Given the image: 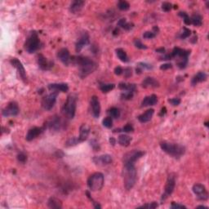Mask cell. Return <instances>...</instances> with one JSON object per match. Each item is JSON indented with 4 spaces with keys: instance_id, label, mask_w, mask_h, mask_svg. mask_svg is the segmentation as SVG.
Instances as JSON below:
<instances>
[{
    "instance_id": "obj_61",
    "label": "cell",
    "mask_w": 209,
    "mask_h": 209,
    "mask_svg": "<svg viewBox=\"0 0 209 209\" xmlns=\"http://www.w3.org/2000/svg\"><path fill=\"white\" fill-rule=\"evenodd\" d=\"M197 39H198V37H197L196 35H195L194 37L192 38V39L191 40V42L192 43V44H195V43L197 42Z\"/></svg>"
},
{
    "instance_id": "obj_58",
    "label": "cell",
    "mask_w": 209,
    "mask_h": 209,
    "mask_svg": "<svg viewBox=\"0 0 209 209\" xmlns=\"http://www.w3.org/2000/svg\"><path fill=\"white\" fill-rule=\"evenodd\" d=\"M110 143L112 145H114L116 144V140L114 137H110Z\"/></svg>"
},
{
    "instance_id": "obj_28",
    "label": "cell",
    "mask_w": 209,
    "mask_h": 209,
    "mask_svg": "<svg viewBox=\"0 0 209 209\" xmlns=\"http://www.w3.org/2000/svg\"><path fill=\"white\" fill-rule=\"evenodd\" d=\"M118 87L120 90L124 91H130L134 93V91L137 90V86L135 83H120L118 84Z\"/></svg>"
},
{
    "instance_id": "obj_10",
    "label": "cell",
    "mask_w": 209,
    "mask_h": 209,
    "mask_svg": "<svg viewBox=\"0 0 209 209\" xmlns=\"http://www.w3.org/2000/svg\"><path fill=\"white\" fill-rule=\"evenodd\" d=\"M62 121H61V118L60 117H59L58 115H54L52 116V118H50L49 120H48L46 122V123L44 124L45 128L52 131H55V132H57V131L60 130L61 127H62Z\"/></svg>"
},
{
    "instance_id": "obj_57",
    "label": "cell",
    "mask_w": 209,
    "mask_h": 209,
    "mask_svg": "<svg viewBox=\"0 0 209 209\" xmlns=\"http://www.w3.org/2000/svg\"><path fill=\"white\" fill-rule=\"evenodd\" d=\"M156 52H159V53H165V48H157L155 50Z\"/></svg>"
},
{
    "instance_id": "obj_27",
    "label": "cell",
    "mask_w": 209,
    "mask_h": 209,
    "mask_svg": "<svg viewBox=\"0 0 209 209\" xmlns=\"http://www.w3.org/2000/svg\"><path fill=\"white\" fill-rule=\"evenodd\" d=\"M48 206L52 209H60L62 207V203L56 197H51L48 201Z\"/></svg>"
},
{
    "instance_id": "obj_11",
    "label": "cell",
    "mask_w": 209,
    "mask_h": 209,
    "mask_svg": "<svg viewBox=\"0 0 209 209\" xmlns=\"http://www.w3.org/2000/svg\"><path fill=\"white\" fill-rule=\"evenodd\" d=\"M19 106L18 104L16 102H9L8 105L3 110L2 114L4 117L9 116H17L19 114Z\"/></svg>"
},
{
    "instance_id": "obj_6",
    "label": "cell",
    "mask_w": 209,
    "mask_h": 209,
    "mask_svg": "<svg viewBox=\"0 0 209 209\" xmlns=\"http://www.w3.org/2000/svg\"><path fill=\"white\" fill-rule=\"evenodd\" d=\"M39 46L40 40L38 34L36 32H32L25 40L24 48L28 53H34L39 48Z\"/></svg>"
},
{
    "instance_id": "obj_48",
    "label": "cell",
    "mask_w": 209,
    "mask_h": 209,
    "mask_svg": "<svg viewBox=\"0 0 209 209\" xmlns=\"http://www.w3.org/2000/svg\"><path fill=\"white\" fill-rule=\"evenodd\" d=\"M17 160H18L20 163L25 164V162L27 161V156L25 155L24 153L18 154V155H17Z\"/></svg>"
},
{
    "instance_id": "obj_50",
    "label": "cell",
    "mask_w": 209,
    "mask_h": 209,
    "mask_svg": "<svg viewBox=\"0 0 209 209\" xmlns=\"http://www.w3.org/2000/svg\"><path fill=\"white\" fill-rule=\"evenodd\" d=\"M168 102L173 106H179L180 104V99H179V98H172V99L168 100Z\"/></svg>"
},
{
    "instance_id": "obj_1",
    "label": "cell",
    "mask_w": 209,
    "mask_h": 209,
    "mask_svg": "<svg viewBox=\"0 0 209 209\" xmlns=\"http://www.w3.org/2000/svg\"><path fill=\"white\" fill-rule=\"evenodd\" d=\"M71 63L79 66V75L81 79H85L92 74L98 67L97 63L89 57L83 56H72Z\"/></svg>"
},
{
    "instance_id": "obj_25",
    "label": "cell",
    "mask_w": 209,
    "mask_h": 209,
    "mask_svg": "<svg viewBox=\"0 0 209 209\" xmlns=\"http://www.w3.org/2000/svg\"><path fill=\"white\" fill-rule=\"evenodd\" d=\"M158 102L157 96L154 94L149 96V97H145L143 101L141 102V107H145V106H154Z\"/></svg>"
},
{
    "instance_id": "obj_4",
    "label": "cell",
    "mask_w": 209,
    "mask_h": 209,
    "mask_svg": "<svg viewBox=\"0 0 209 209\" xmlns=\"http://www.w3.org/2000/svg\"><path fill=\"white\" fill-rule=\"evenodd\" d=\"M77 96L75 94H70L67 97L66 102H65L62 108V112L65 116L71 119L74 118L76 112Z\"/></svg>"
},
{
    "instance_id": "obj_33",
    "label": "cell",
    "mask_w": 209,
    "mask_h": 209,
    "mask_svg": "<svg viewBox=\"0 0 209 209\" xmlns=\"http://www.w3.org/2000/svg\"><path fill=\"white\" fill-rule=\"evenodd\" d=\"M108 114H110L111 118H119V116H120V111H119L118 108L112 107L108 110Z\"/></svg>"
},
{
    "instance_id": "obj_12",
    "label": "cell",
    "mask_w": 209,
    "mask_h": 209,
    "mask_svg": "<svg viewBox=\"0 0 209 209\" xmlns=\"http://www.w3.org/2000/svg\"><path fill=\"white\" fill-rule=\"evenodd\" d=\"M193 192L197 195L198 199L200 200H207L208 198V194L205 186L202 184H195L192 188Z\"/></svg>"
},
{
    "instance_id": "obj_26",
    "label": "cell",
    "mask_w": 209,
    "mask_h": 209,
    "mask_svg": "<svg viewBox=\"0 0 209 209\" xmlns=\"http://www.w3.org/2000/svg\"><path fill=\"white\" fill-rule=\"evenodd\" d=\"M207 75L205 72H199L197 75L193 77L191 79V85L192 86H196L199 83H202L207 80Z\"/></svg>"
},
{
    "instance_id": "obj_23",
    "label": "cell",
    "mask_w": 209,
    "mask_h": 209,
    "mask_svg": "<svg viewBox=\"0 0 209 209\" xmlns=\"http://www.w3.org/2000/svg\"><path fill=\"white\" fill-rule=\"evenodd\" d=\"M154 114V110L153 109H149V110H147L145 113L140 114V115L137 117V119L139 120V122L141 123H145L149 122L150 121V119L153 117Z\"/></svg>"
},
{
    "instance_id": "obj_52",
    "label": "cell",
    "mask_w": 209,
    "mask_h": 209,
    "mask_svg": "<svg viewBox=\"0 0 209 209\" xmlns=\"http://www.w3.org/2000/svg\"><path fill=\"white\" fill-rule=\"evenodd\" d=\"M134 27V25H133V23H129L127 21L126 23H125L124 25H123L122 28L123 29H124L125 30H130V29H132Z\"/></svg>"
},
{
    "instance_id": "obj_2",
    "label": "cell",
    "mask_w": 209,
    "mask_h": 209,
    "mask_svg": "<svg viewBox=\"0 0 209 209\" xmlns=\"http://www.w3.org/2000/svg\"><path fill=\"white\" fill-rule=\"evenodd\" d=\"M122 173L125 189L130 191L134 187L135 184L137 182V172L136 167L132 164H123Z\"/></svg>"
},
{
    "instance_id": "obj_20",
    "label": "cell",
    "mask_w": 209,
    "mask_h": 209,
    "mask_svg": "<svg viewBox=\"0 0 209 209\" xmlns=\"http://www.w3.org/2000/svg\"><path fill=\"white\" fill-rule=\"evenodd\" d=\"M159 82L157 79H154V78H153V77H147L141 83V86L143 87H145V88H149V87L155 88V87H159Z\"/></svg>"
},
{
    "instance_id": "obj_29",
    "label": "cell",
    "mask_w": 209,
    "mask_h": 209,
    "mask_svg": "<svg viewBox=\"0 0 209 209\" xmlns=\"http://www.w3.org/2000/svg\"><path fill=\"white\" fill-rule=\"evenodd\" d=\"M131 141H132V138H131L129 136H128V135H125V134L120 135L118 138V144H119L120 145H122V146H124V147L128 146V145H130Z\"/></svg>"
},
{
    "instance_id": "obj_47",
    "label": "cell",
    "mask_w": 209,
    "mask_h": 209,
    "mask_svg": "<svg viewBox=\"0 0 209 209\" xmlns=\"http://www.w3.org/2000/svg\"><path fill=\"white\" fill-rule=\"evenodd\" d=\"M122 131L127 133H133V131H134V128H133V126L132 124H130V123H128V124L125 125V126L123 128Z\"/></svg>"
},
{
    "instance_id": "obj_35",
    "label": "cell",
    "mask_w": 209,
    "mask_h": 209,
    "mask_svg": "<svg viewBox=\"0 0 209 209\" xmlns=\"http://www.w3.org/2000/svg\"><path fill=\"white\" fill-rule=\"evenodd\" d=\"M178 16H179V17H182L185 25H191V17H189V15L187 14L186 13H185V12H180V13H178Z\"/></svg>"
},
{
    "instance_id": "obj_44",
    "label": "cell",
    "mask_w": 209,
    "mask_h": 209,
    "mask_svg": "<svg viewBox=\"0 0 209 209\" xmlns=\"http://www.w3.org/2000/svg\"><path fill=\"white\" fill-rule=\"evenodd\" d=\"M86 195H87V198H88V199L91 201V203H92V204H93V206H94V207H95V208H102V206H101V205H100L98 203H97V202H96V201L94 200L92 198H91V195H90V192H89V191H86Z\"/></svg>"
},
{
    "instance_id": "obj_24",
    "label": "cell",
    "mask_w": 209,
    "mask_h": 209,
    "mask_svg": "<svg viewBox=\"0 0 209 209\" xmlns=\"http://www.w3.org/2000/svg\"><path fill=\"white\" fill-rule=\"evenodd\" d=\"M84 4L85 2L84 1H82V0H75V1H73L71 3V6H70V11H71V13H72L73 14L79 13V12H80V11L82 10Z\"/></svg>"
},
{
    "instance_id": "obj_43",
    "label": "cell",
    "mask_w": 209,
    "mask_h": 209,
    "mask_svg": "<svg viewBox=\"0 0 209 209\" xmlns=\"http://www.w3.org/2000/svg\"><path fill=\"white\" fill-rule=\"evenodd\" d=\"M133 97V92H130V91H125V92L121 94V98H122V100L128 101V100H131Z\"/></svg>"
},
{
    "instance_id": "obj_32",
    "label": "cell",
    "mask_w": 209,
    "mask_h": 209,
    "mask_svg": "<svg viewBox=\"0 0 209 209\" xmlns=\"http://www.w3.org/2000/svg\"><path fill=\"white\" fill-rule=\"evenodd\" d=\"M115 87V84L114 83H102L100 85V89L104 93H107L109 91H112Z\"/></svg>"
},
{
    "instance_id": "obj_37",
    "label": "cell",
    "mask_w": 209,
    "mask_h": 209,
    "mask_svg": "<svg viewBox=\"0 0 209 209\" xmlns=\"http://www.w3.org/2000/svg\"><path fill=\"white\" fill-rule=\"evenodd\" d=\"M102 123H103L104 127H106L107 128H110L113 126V119L111 117H106L103 119Z\"/></svg>"
},
{
    "instance_id": "obj_14",
    "label": "cell",
    "mask_w": 209,
    "mask_h": 209,
    "mask_svg": "<svg viewBox=\"0 0 209 209\" xmlns=\"http://www.w3.org/2000/svg\"><path fill=\"white\" fill-rule=\"evenodd\" d=\"M10 63L14 68L17 69V72H18L19 75H20L21 79L23 80H25L26 79V72H25V67H24L22 63L17 58H12L10 60Z\"/></svg>"
},
{
    "instance_id": "obj_51",
    "label": "cell",
    "mask_w": 209,
    "mask_h": 209,
    "mask_svg": "<svg viewBox=\"0 0 209 209\" xmlns=\"http://www.w3.org/2000/svg\"><path fill=\"white\" fill-rule=\"evenodd\" d=\"M123 74H124L125 78H129L133 75V71H132V69L130 67H127L123 70Z\"/></svg>"
},
{
    "instance_id": "obj_9",
    "label": "cell",
    "mask_w": 209,
    "mask_h": 209,
    "mask_svg": "<svg viewBox=\"0 0 209 209\" xmlns=\"http://www.w3.org/2000/svg\"><path fill=\"white\" fill-rule=\"evenodd\" d=\"M58 96V91H52V93L45 96L42 100V106L44 110H52L55 106L56 102V97Z\"/></svg>"
},
{
    "instance_id": "obj_7",
    "label": "cell",
    "mask_w": 209,
    "mask_h": 209,
    "mask_svg": "<svg viewBox=\"0 0 209 209\" xmlns=\"http://www.w3.org/2000/svg\"><path fill=\"white\" fill-rule=\"evenodd\" d=\"M145 155V152L137 149H133L132 151L128 152L123 155V164H132L135 165L137 160H139L141 157Z\"/></svg>"
},
{
    "instance_id": "obj_21",
    "label": "cell",
    "mask_w": 209,
    "mask_h": 209,
    "mask_svg": "<svg viewBox=\"0 0 209 209\" xmlns=\"http://www.w3.org/2000/svg\"><path fill=\"white\" fill-rule=\"evenodd\" d=\"M48 89L54 91H61V92H66L69 90V86L67 83H50L48 86Z\"/></svg>"
},
{
    "instance_id": "obj_34",
    "label": "cell",
    "mask_w": 209,
    "mask_h": 209,
    "mask_svg": "<svg viewBox=\"0 0 209 209\" xmlns=\"http://www.w3.org/2000/svg\"><path fill=\"white\" fill-rule=\"evenodd\" d=\"M118 8L121 11H127L130 8V4L125 0H121L118 3Z\"/></svg>"
},
{
    "instance_id": "obj_15",
    "label": "cell",
    "mask_w": 209,
    "mask_h": 209,
    "mask_svg": "<svg viewBox=\"0 0 209 209\" xmlns=\"http://www.w3.org/2000/svg\"><path fill=\"white\" fill-rule=\"evenodd\" d=\"M57 58L66 66L71 62V56L70 52L67 48H61L57 52Z\"/></svg>"
},
{
    "instance_id": "obj_41",
    "label": "cell",
    "mask_w": 209,
    "mask_h": 209,
    "mask_svg": "<svg viewBox=\"0 0 209 209\" xmlns=\"http://www.w3.org/2000/svg\"><path fill=\"white\" fill-rule=\"evenodd\" d=\"M172 3H170L168 2L163 3V4H162V10L164 11V12L168 13V12L172 10Z\"/></svg>"
},
{
    "instance_id": "obj_30",
    "label": "cell",
    "mask_w": 209,
    "mask_h": 209,
    "mask_svg": "<svg viewBox=\"0 0 209 209\" xmlns=\"http://www.w3.org/2000/svg\"><path fill=\"white\" fill-rule=\"evenodd\" d=\"M116 55L118 57V59L122 61V62H128L129 59L128 56L127 55V52L123 48H117L115 50Z\"/></svg>"
},
{
    "instance_id": "obj_53",
    "label": "cell",
    "mask_w": 209,
    "mask_h": 209,
    "mask_svg": "<svg viewBox=\"0 0 209 209\" xmlns=\"http://www.w3.org/2000/svg\"><path fill=\"white\" fill-rule=\"evenodd\" d=\"M171 68H172V65L171 63H166V64H163L160 65L161 71H167V70H169Z\"/></svg>"
},
{
    "instance_id": "obj_40",
    "label": "cell",
    "mask_w": 209,
    "mask_h": 209,
    "mask_svg": "<svg viewBox=\"0 0 209 209\" xmlns=\"http://www.w3.org/2000/svg\"><path fill=\"white\" fill-rule=\"evenodd\" d=\"M90 145L91 146V148L95 150V151H99L100 149H101V146H100V144L98 143V141L95 139H92L90 141Z\"/></svg>"
},
{
    "instance_id": "obj_17",
    "label": "cell",
    "mask_w": 209,
    "mask_h": 209,
    "mask_svg": "<svg viewBox=\"0 0 209 209\" xmlns=\"http://www.w3.org/2000/svg\"><path fill=\"white\" fill-rule=\"evenodd\" d=\"M38 65L42 71H49L53 67V62L48 60V59L42 54L38 55Z\"/></svg>"
},
{
    "instance_id": "obj_56",
    "label": "cell",
    "mask_w": 209,
    "mask_h": 209,
    "mask_svg": "<svg viewBox=\"0 0 209 209\" xmlns=\"http://www.w3.org/2000/svg\"><path fill=\"white\" fill-rule=\"evenodd\" d=\"M166 113H167V109H166V107H164V108H162V110H161V111H160V113H159V116H164L166 114Z\"/></svg>"
},
{
    "instance_id": "obj_54",
    "label": "cell",
    "mask_w": 209,
    "mask_h": 209,
    "mask_svg": "<svg viewBox=\"0 0 209 209\" xmlns=\"http://www.w3.org/2000/svg\"><path fill=\"white\" fill-rule=\"evenodd\" d=\"M114 72L116 75H121L123 74V69L120 66H117L114 68Z\"/></svg>"
},
{
    "instance_id": "obj_59",
    "label": "cell",
    "mask_w": 209,
    "mask_h": 209,
    "mask_svg": "<svg viewBox=\"0 0 209 209\" xmlns=\"http://www.w3.org/2000/svg\"><path fill=\"white\" fill-rule=\"evenodd\" d=\"M118 33H119V29H118V27H116L115 29L113 30V34H114V35H118Z\"/></svg>"
},
{
    "instance_id": "obj_36",
    "label": "cell",
    "mask_w": 209,
    "mask_h": 209,
    "mask_svg": "<svg viewBox=\"0 0 209 209\" xmlns=\"http://www.w3.org/2000/svg\"><path fill=\"white\" fill-rule=\"evenodd\" d=\"M79 141L78 137H71V138L68 139L65 142V146L67 147H71L74 146V145H76L78 144H79Z\"/></svg>"
},
{
    "instance_id": "obj_3",
    "label": "cell",
    "mask_w": 209,
    "mask_h": 209,
    "mask_svg": "<svg viewBox=\"0 0 209 209\" xmlns=\"http://www.w3.org/2000/svg\"><path fill=\"white\" fill-rule=\"evenodd\" d=\"M160 147L165 153L175 159H180L185 153V147L180 144L163 141L160 143Z\"/></svg>"
},
{
    "instance_id": "obj_45",
    "label": "cell",
    "mask_w": 209,
    "mask_h": 209,
    "mask_svg": "<svg viewBox=\"0 0 209 209\" xmlns=\"http://www.w3.org/2000/svg\"><path fill=\"white\" fill-rule=\"evenodd\" d=\"M155 36L156 34L153 31H146L143 34V38L146 39H151L155 38Z\"/></svg>"
},
{
    "instance_id": "obj_5",
    "label": "cell",
    "mask_w": 209,
    "mask_h": 209,
    "mask_svg": "<svg viewBox=\"0 0 209 209\" xmlns=\"http://www.w3.org/2000/svg\"><path fill=\"white\" fill-rule=\"evenodd\" d=\"M105 183V177L102 172L91 174L87 179V186L91 191H101Z\"/></svg>"
},
{
    "instance_id": "obj_55",
    "label": "cell",
    "mask_w": 209,
    "mask_h": 209,
    "mask_svg": "<svg viewBox=\"0 0 209 209\" xmlns=\"http://www.w3.org/2000/svg\"><path fill=\"white\" fill-rule=\"evenodd\" d=\"M127 22V20L125 18H122V19H120V20H119V21H118V24H117V25H118V26H119V27H121V28H122V26L123 25H124L125 23Z\"/></svg>"
},
{
    "instance_id": "obj_19",
    "label": "cell",
    "mask_w": 209,
    "mask_h": 209,
    "mask_svg": "<svg viewBox=\"0 0 209 209\" xmlns=\"http://www.w3.org/2000/svg\"><path fill=\"white\" fill-rule=\"evenodd\" d=\"M92 160H93V162L97 165L102 166L110 164L112 163V161H113L111 155H110V154H103V155L95 156V157L92 159Z\"/></svg>"
},
{
    "instance_id": "obj_39",
    "label": "cell",
    "mask_w": 209,
    "mask_h": 209,
    "mask_svg": "<svg viewBox=\"0 0 209 209\" xmlns=\"http://www.w3.org/2000/svg\"><path fill=\"white\" fill-rule=\"evenodd\" d=\"M159 207V204H158L156 202H152V203H146L145 205H142L141 207H139L138 208H148V209H154L156 207Z\"/></svg>"
},
{
    "instance_id": "obj_46",
    "label": "cell",
    "mask_w": 209,
    "mask_h": 209,
    "mask_svg": "<svg viewBox=\"0 0 209 209\" xmlns=\"http://www.w3.org/2000/svg\"><path fill=\"white\" fill-rule=\"evenodd\" d=\"M137 67H140L142 71L143 69H144V70H151V69L153 68V66H152L151 65L147 64V63H144V62H139L138 64H137Z\"/></svg>"
},
{
    "instance_id": "obj_62",
    "label": "cell",
    "mask_w": 209,
    "mask_h": 209,
    "mask_svg": "<svg viewBox=\"0 0 209 209\" xmlns=\"http://www.w3.org/2000/svg\"><path fill=\"white\" fill-rule=\"evenodd\" d=\"M196 208H206L207 209V207H205V206H203V205H200V206H198Z\"/></svg>"
},
{
    "instance_id": "obj_16",
    "label": "cell",
    "mask_w": 209,
    "mask_h": 209,
    "mask_svg": "<svg viewBox=\"0 0 209 209\" xmlns=\"http://www.w3.org/2000/svg\"><path fill=\"white\" fill-rule=\"evenodd\" d=\"M46 129L45 126L44 127H34V128H32L29 129L28 131V133H27L26 137H25V139H26L27 141H31L33 140L38 137Z\"/></svg>"
},
{
    "instance_id": "obj_60",
    "label": "cell",
    "mask_w": 209,
    "mask_h": 209,
    "mask_svg": "<svg viewBox=\"0 0 209 209\" xmlns=\"http://www.w3.org/2000/svg\"><path fill=\"white\" fill-rule=\"evenodd\" d=\"M159 27L158 26H154L153 27V32L154 34H158L159 33Z\"/></svg>"
},
{
    "instance_id": "obj_18",
    "label": "cell",
    "mask_w": 209,
    "mask_h": 209,
    "mask_svg": "<svg viewBox=\"0 0 209 209\" xmlns=\"http://www.w3.org/2000/svg\"><path fill=\"white\" fill-rule=\"evenodd\" d=\"M91 107L92 111V115L94 118H98L101 114V104L99 98L97 96H92L91 98Z\"/></svg>"
},
{
    "instance_id": "obj_31",
    "label": "cell",
    "mask_w": 209,
    "mask_h": 209,
    "mask_svg": "<svg viewBox=\"0 0 209 209\" xmlns=\"http://www.w3.org/2000/svg\"><path fill=\"white\" fill-rule=\"evenodd\" d=\"M191 24L195 25V26H201L203 24V17L199 13H195L193 14L192 17H191Z\"/></svg>"
},
{
    "instance_id": "obj_13",
    "label": "cell",
    "mask_w": 209,
    "mask_h": 209,
    "mask_svg": "<svg viewBox=\"0 0 209 209\" xmlns=\"http://www.w3.org/2000/svg\"><path fill=\"white\" fill-rule=\"evenodd\" d=\"M89 42H90V37H89L88 33L84 32L75 44V51H76V52H78V53L80 52L85 46H87L89 44Z\"/></svg>"
},
{
    "instance_id": "obj_49",
    "label": "cell",
    "mask_w": 209,
    "mask_h": 209,
    "mask_svg": "<svg viewBox=\"0 0 209 209\" xmlns=\"http://www.w3.org/2000/svg\"><path fill=\"white\" fill-rule=\"evenodd\" d=\"M171 208L172 209H186V207L185 205L180 204V203H176L175 202H172L171 204Z\"/></svg>"
},
{
    "instance_id": "obj_22",
    "label": "cell",
    "mask_w": 209,
    "mask_h": 209,
    "mask_svg": "<svg viewBox=\"0 0 209 209\" xmlns=\"http://www.w3.org/2000/svg\"><path fill=\"white\" fill-rule=\"evenodd\" d=\"M89 133H90V128L86 123H83L79 128V136L78 137L79 142L81 143L86 141L88 137Z\"/></svg>"
},
{
    "instance_id": "obj_42",
    "label": "cell",
    "mask_w": 209,
    "mask_h": 209,
    "mask_svg": "<svg viewBox=\"0 0 209 209\" xmlns=\"http://www.w3.org/2000/svg\"><path fill=\"white\" fill-rule=\"evenodd\" d=\"M134 45L136 46V48H139V49H142V50L147 49V46H145V44H142V42H141L140 39H138L134 40Z\"/></svg>"
},
{
    "instance_id": "obj_38",
    "label": "cell",
    "mask_w": 209,
    "mask_h": 209,
    "mask_svg": "<svg viewBox=\"0 0 209 209\" xmlns=\"http://www.w3.org/2000/svg\"><path fill=\"white\" fill-rule=\"evenodd\" d=\"M191 34V30L186 27H184L183 28V32L180 34V38L181 39H186V38L190 37V35Z\"/></svg>"
},
{
    "instance_id": "obj_8",
    "label": "cell",
    "mask_w": 209,
    "mask_h": 209,
    "mask_svg": "<svg viewBox=\"0 0 209 209\" xmlns=\"http://www.w3.org/2000/svg\"><path fill=\"white\" fill-rule=\"evenodd\" d=\"M176 186V176L175 174L171 173L168 176L167 179V182L165 185V189H164V193L162 195L161 200H165L168 196L172 195V192L174 191V189Z\"/></svg>"
}]
</instances>
